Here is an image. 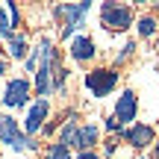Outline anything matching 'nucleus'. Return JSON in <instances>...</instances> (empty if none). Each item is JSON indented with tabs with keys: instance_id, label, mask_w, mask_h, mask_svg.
<instances>
[{
	"instance_id": "nucleus-1",
	"label": "nucleus",
	"mask_w": 159,
	"mask_h": 159,
	"mask_svg": "<svg viewBox=\"0 0 159 159\" xmlns=\"http://www.w3.org/2000/svg\"><path fill=\"white\" fill-rule=\"evenodd\" d=\"M0 144H9V148L18 150V153L39 148V144H35V139H30L12 115H0Z\"/></svg>"
},
{
	"instance_id": "nucleus-2",
	"label": "nucleus",
	"mask_w": 159,
	"mask_h": 159,
	"mask_svg": "<svg viewBox=\"0 0 159 159\" xmlns=\"http://www.w3.org/2000/svg\"><path fill=\"white\" fill-rule=\"evenodd\" d=\"M89 9H91V3H59V6H53V15L65 21L62 24V35L65 39H71V35L83 27Z\"/></svg>"
},
{
	"instance_id": "nucleus-3",
	"label": "nucleus",
	"mask_w": 159,
	"mask_h": 159,
	"mask_svg": "<svg viewBox=\"0 0 159 159\" xmlns=\"http://www.w3.org/2000/svg\"><path fill=\"white\" fill-rule=\"evenodd\" d=\"M100 24L109 30V33H124L133 24V9L121 3H103L100 6Z\"/></svg>"
},
{
	"instance_id": "nucleus-4",
	"label": "nucleus",
	"mask_w": 159,
	"mask_h": 159,
	"mask_svg": "<svg viewBox=\"0 0 159 159\" xmlns=\"http://www.w3.org/2000/svg\"><path fill=\"white\" fill-rule=\"evenodd\" d=\"M115 85H118V71L115 68H94V71L85 74V89H89L94 97L112 94Z\"/></svg>"
},
{
	"instance_id": "nucleus-5",
	"label": "nucleus",
	"mask_w": 159,
	"mask_h": 159,
	"mask_svg": "<svg viewBox=\"0 0 159 159\" xmlns=\"http://www.w3.org/2000/svg\"><path fill=\"white\" fill-rule=\"evenodd\" d=\"M30 91H33V83H30L27 77H15V80L6 83L0 100H3V106H9V109H21V106L30 103Z\"/></svg>"
},
{
	"instance_id": "nucleus-6",
	"label": "nucleus",
	"mask_w": 159,
	"mask_h": 159,
	"mask_svg": "<svg viewBox=\"0 0 159 159\" xmlns=\"http://www.w3.org/2000/svg\"><path fill=\"white\" fill-rule=\"evenodd\" d=\"M136 112H139V97H136V91H121V97H118V103H115V112H112V118L118 121L121 127L127 130V124L130 121H136Z\"/></svg>"
},
{
	"instance_id": "nucleus-7",
	"label": "nucleus",
	"mask_w": 159,
	"mask_h": 159,
	"mask_svg": "<svg viewBox=\"0 0 159 159\" xmlns=\"http://www.w3.org/2000/svg\"><path fill=\"white\" fill-rule=\"evenodd\" d=\"M47 115H50V103H47V97H39V100L30 106V112H27V121H24V133H27L30 139L35 136V133L44 127V121H47Z\"/></svg>"
},
{
	"instance_id": "nucleus-8",
	"label": "nucleus",
	"mask_w": 159,
	"mask_h": 159,
	"mask_svg": "<svg viewBox=\"0 0 159 159\" xmlns=\"http://www.w3.org/2000/svg\"><path fill=\"white\" fill-rule=\"evenodd\" d=\"M121 136H124V142L130 144V148H136V150H144V148H150V144L156 142V133H153L150 124L127 127V130H121Z\"/></svg>"
},
{
	"instance_id": "nucleus-9",
	"label": "nucleus",
	"mask_w": 159,
	"mask_h": 159,
	"mask_svg": "<svg viewBox=\"0 0 159 159\" xmlns=\"http://www.w3.org/2000/svg\"><path fill=\"white\" fill-rule=\"evenodd\" d=\"M97 139H100V130H97V124H80L77 139H74V144H71V148H74L77 153H83V150H94Z\"/></svg>"
},
{
	"instance_id": "nucleus-10",
	"label": "nucleus",
	"mask_w": 159,
	"mask_h": 159,
	"mask_svg": "<svg viewBox=\"0 0 159 159\" xmlns=\"http://www.w3.org/2000/svg\"><path fill=\"white\" fill-rule=\"evenodd\" d=\"M94 53H97V47L89 35H74V41H71V59L74 62H91Z\"/></svg>"
},
{
	"instance_id": "nucleus-11",
	"label": "nucleus",
	"mask_w": 159,
	"mask_h": 159,
	"mask_svg": "<svg viewBox=\"0 0 159 159\" xmlns=\"http://www.w3.org/2000/svg\"><path fill=\"white\" fill-rule=\"evenodd\" d=\"M6 50H9V56L12 59H27L30 56V41H27V35L21 33V30H18V33H12L9 39H6Z\"/></svg>"
},
{
	"instance_id": "nucleus-12",
	"label": "nucleus",
	"mask_w": 159,
	"mask_h": 159,
	"mask_svg": "<svg viewBox=\"0 0 159 159\" xmlns=\"http://www.w3.org/2000/svg\"><path fill=\"white\" fill-rule=\"evenodd\" d=\"M156 18L153 15H142L139 18V35H142V39H153L156 35Z\"/></svg>"
},
{
	"instance_id": "nucleus-13",
	"label": "nucleus",
	"mask_w": 159,
	"mask_h": 159,
	"mask_svg": "<svg viewBox=\"0 0 159 159\" xmlns=\"http://www.w3.org/2000/svg\"><path fill=\"white\" fill-rule=\"evenodd\" d=\"M44 159H71V150L65 148V144H50V148H47V156Z\"/></svg>"
},
{
	"instance_id": "nucleus-14",
	"label": "nucleus",
	"mask_w": 159,
	"mask_h": 159,
	"mask_svg": "<svg viewBox=\"0 0 159 159\" xmlns=\"http://www.w3.org/2000/svg\"><path fill=\"white\" fill-rule=\"evenodd\" d=\"M6 9H9V24H12V33H18V27H21V9H18V3H6Z\"/></svg>"
},
{
	"instance_id": "nucleus-15",
	"label": "nucleus",
	"mask_w": 159,
	"mask_h": 159,
	"mask_svg": "<svg viewBox=\"0 0 159 159\" xmlns=\"http://www.w3.org/2000/svg\"><path fill=\"white\" fill-rule=\"evenodd\" d=\"M9 35H12V24H9V15H6V9L0 6V39L6 41Z\"/></svg>"
},
{
	"instance_id": "nucleus-16",
	"label": "nucleus",
	"mask_w": 159,
	"mask_h": 159,
	"mask_svg": "<svg viewBox=\"0 0 159 159\" xmlns=\"http://www.w3.org/2000/svg\"><path fill=\"white\" fill-rule=\"evenodd\" d=\"M133 50H136V41H127V44L121 47V53H118V59H115V65H121V62H127V59L133 56Z\"/></svg>"
},
{
	"instance_id": "nucleus-17",
	"label": "nucleus",
	"mask_w": 159,
	"mask_h": 159,
	"mask_svg": "<svg viewBox=\"0 0 159 159\" xmlns=\"http://www.w3.org/2000/svg\"><path fill=\"white\" fill-rule=\"evenodd\" d=\"M106 130H109V133H121L124 127H121V124H118L115 118H106Z\"/></svg>"
},
{
	"instance_id": "nucleus-18",
	"label": "nucleus",
	"mask_w": 159,
	"mask_h": 159,
	"mask_svg": "<svg viewBox=\"0 0 159 159\" xmlns=\"http://www.w3.org/2000/svg\"><path fill=\"white\" fill-rule=\"evenodd\" d=\"M77 159H100V153H94V150H83V153H77Z\"/></svg>"
},
{
	"instance_id": "nucleus-19",
	"label": "nucleus",
	"mask_w": 159,
	"mask_h": 159,
	"mask_svg": "<svg viewBox=\"0 0 159 159\" xmlns=\"http://www.w3.org/2000/svg\"><path fill=\"white\" fill-rule=\"evenodd\" d=\"M6 68H9V62H6V56H3V53H0V77L6 74Z\"/></svg>"
},
{
	"instance_id": "nucleus-20",
	"label": "nucleus",
	"mask_w": 159,
	"mask_h": 159,
	"mask_svg": "<svg viewBox=\"0 0 159 159\" xmlns=\"http://www.w3.org/2000/svg\"><path fill=\"white\" fill-rule=\"evenodd\" d=\"M153 159H159V139H156V144H153Z\"/></svg>"
}]
</instances>
